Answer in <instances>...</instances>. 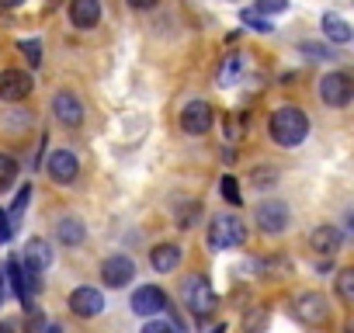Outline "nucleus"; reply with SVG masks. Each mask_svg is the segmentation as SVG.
<instances>
[{
	"instance_id": "f257e3e1",
	"label": "nucleus",
	"mask_w": 354,
	"mask_h": 333,
	"mask_svg": "<svg viewBox=\"0 0 354 333\" xmlns=\"http://www.w3.org/2000/svg\"><path fill=\"white\" fill-rule=\"evenodd\" d=\"M268 135H271L274 146L295 149V146H302L306 135H309V115H306L302 108H295V104L274 108L271 118H268Z\"/></svg>"
},
{
	"instance_id": "f03ea898",
	"label": "nucleus",
	"mask_w": 354,
	"mask_h": 333,
	"mask_svg": "<svg viewBox=\"0 0 354 333\" xmlns=\"http://www.w3.org/2000/svg\"><path fill=\"white\" fill-rule=\"evenodd\" d=\"M181 302L188 305V312H192L195 319H209V316L216 312V305H219L216 288H212V281H209L205 274H188V278L181 281Z\"/></svg>"
},
{
	"instance_id": "7ed1b4c3",
	"label": "nucleus",
	"mask_w": 354,
	"mask_h": 333,
	"mask_svg": "<svg viewBox=\"0 0 354 333\" xmlns=\"http://www.w3.org/2000/svg\"><path fill=\"white\" fill-rule=\"evenodd\" d=\"M247 240V222L240 216H216L209 222V247L212 250H233Z\"/></svg>"
},
{
	"instance_id": "20e7f679",
	"label": "nucleus",
	"mask_w": 354,
	"mask_h": 333,
	"mask_svg": "<svg viewBox=\"0 0 354 333\" xmlns=\"http://www.w3.org/2000/svg\"><path fill=\"white\" fill-rule=\"evenodd\" d=\"M319 101L326 108H347L354 101V77L344 73V70L323 73L319 77Z\"/></svg>"
},
{
	"instance_id": "39448f33",
	"label": "nucleus",
	"mask_w": 354,
	"mask_h": 333,
	"mask_svg": "<svg viewBox=\"0 0 354 333\" xmlns=\"http://www.w3.org/2000/svg\"><path fill=\"white\" fill-rule=\"evenodd\" d=\"M254 222L261 226V233H285L288 222H292V212L281 198H264L257 209H254Z\"/></svg>"
},
{
	"instance_id": "423d86ee",
	"label": "nucleus",
	"mask_w": 354,
	"mask_h": 333,
	"mask_svg": "<svg viewBox=\"0 0 354 333\" xmlns=\"http://www.w3.org/2000/svg\"><path fill=\"white\" fill-rule=\"evenodd\" d=\"M46 174L53 178V184H73L80 174V160L70 149H53L46 160Z\"/></svg>"
},
{
	"instance_id": "0eeeda50",
	"label": "nucleus",
	"mask_w": 354,
	"mask_h": 333,
	"mask_svg": "<svg viewBox=\"0 0 354 333\" xmlns=\"http://www.w3.org/2000/svg\"><path fill=\"white\" fill-rule=\"evenodd\" d=\"M32 91H35L32 73H25V70H0V101L18 104V101H25Z\"/></svg>"
},
{
	"instance_id": "6e6552de",
	"label": "nucleus",
	"mask_w": 354,
	"mask_h": 333,
	"mask_svg": "<svg viewBox=\"0 0 354 333\" xmlns=\"http://www.w3.org/2000/svg\"><path fill=\"white\" fill-rule=\"evenodd\" d=\"M53 115H56V122L59 125H66V129H77V125H84V101L73 94V91H56L53 94Z\"/></svg>"
},
{
	"instance_id": "1a4fd4ad",
	"label": "nucleus",
	"mask_w": 354,
	"mask_h": 333,
	"mask_svg": "<svg viewBox=\"0 0 354 333\" xmlns=\"http://www.w3.org/2000/svg\"><path fill=\"white\" fill-rule=\"evenodd\" d=\"M212 122H216V111L209 101H188L181 108V129L188 135H205L212 129Z\"/></svg>"
},
{
	"instance_id": "9d476101",
	"label": "nucleus",
	"mask_w": 354,
	"mask_h": 333,
	"mask_svg": "<svg viewBox=\"0 0 354 333\" xmlns=\"http://www.w3.org/2000/svg\"><path fill=\"white\" fill-rule=\"evenodd\" d=\"M295 316L306 323V326H323L330 319V305L319 292H302L295 298Z\"/></svg>"
},
{
	"instance_id": "9b49d317",
	"label": "nucleus",
	"mask_w": 354,
	"mask_h": 333,
	"mask_svg": "<svg viewBox=\"0 0 354 333\" xmlns=\"http://www.w3.org/2000/svg\"><path fill=\"white\" fill-rule=\"evenodd\" d=\"M21 267H25V274H42V271H49V267H53V247H49V240L32 236V240L25 243Z\"/></svg>"
},
{
	"instance_id": "f8f14e48",
	"label": "nucleus",
	"mask_w": 354,
	"mask_h": 333,
	"mask_svg": "<svg viewBox=\"0 0 354 333\" xmlns=\"http://www.w3.org/2000/svg\"><path fill=\"white\" fill-rule=\"evenodd\" d=\"M101 278H104L108 288H125V285L136 278V264H132V257H125V254H111V257L101 264Z\"/></svg>"
},
{
	"instance_id": "ddd939ff",
	"label": "nucleus",
	"mask_w": 354,
	"mask_h": 333,
	"mask_svg": "<svg viewBox=\"0 0 354 333\" xmlns=\"http://www.w3.org/2000/svg\"><path fill=\"white\" fill-rule=\"evenodd\" d=\"M70 309H73V316L91 319V316H97V312L104 309V295H101L94 285H80V288L70 292Z\"/></svg>"
},
{
	"instance_id": "4468645a",
	"label": "nucleus",
	"mask_w": 354,
	"mask_h": 333,
	"mask_svg": "<svg viewBox=\"0 0 354 333\" xmlns=\"http://www.w3.org/2000/svg\"><path fill=\"white\" fill-rule=\"evenodd\" d=\"M160 309H167V295L156 285H139L132 292V312L136 316H156Z\"/></svg>"
},
{
	"instance_id": "2eb2a0df",
	"label": "nucleus",
	"mask_w": 354,
	"mask_h": 333,
	"mask_svg": "<svg viewBox=\"0 0 354 333\" xmlns=\"http://www.w3.org/2000/svg\"><path fill=\"white\" fill-rule=\"evenodd\" d=\"M70 21L80 32L94 28L101 21V0H70Z\"/></svg>"
},
{
	"instance_id": "dca6fc26",
	"label": "nucleus",
	"mask_w": 354,
	"mask_h": 333,
	"mask_svg": "<svg viewBox=\"0 0 354 333\" xmlns=\"http://www.w3.org/2000/svg\"><path fill=\"white\" fill-rule=\"evenodd\" d=\"M181 257H185V250L177 247V243H156V247L149 250V264H153V271H160V274H170V271H177Z\"/></svg>"
},
{
	"instance_id": "f3484780",
	"label": "nucleus",
	"mask_w": 354,
	"mask_h": 333,
	"mask_svg": "<svg viewBox=\"0 0 354 333\" xmlns=\"http://www.w3.org/2000/svg\"><path fill=\"white\" fill-rule=\"evenodd\" d=\"M309 247H313L316 254H323V257H333V254L344 247V233H340L337 226H316L313 236H309Z\"/></svg>"
},
{
	"instance_id": "a211bd4d",
	"label": "nucleus",
	"mask_w": 354,
	"mask_h": 333,
	"mask_svg": "<svg viewBox=\"0 0 354 333\" xmlns=\"http://www.w3.org/2000/svg\"><path fill=\"white\" fill-rule=\"evenodd\" d=\"M247 66H250V59H247L243 53H230V56H223V63H219V87H236V84L243 80Z\"/></svg>"
},
{
	"instance_id": "6ab92c4d",
	"label": "nucleus",
	"mask_w": 354,
	"mask_h": 333,
	"mask_svg": "<svg viewBox=\"0 0 354 333\" xmlns=\"http://www.w3.org/2000/svg\"><path fill=\"white\" fill-rule=\"evenodd\" d=\"M319 25H323V35H326V39H330L333 46H344V42H351V39H354L351 25H347V21H344L340 15H333V11H326Z\"/></svg>"
},
{
	"instance_id": "aec40b11",
	"label": "nucleus",
	"mask_w": 354,
	"mask_h": 333,
	"mask_svg": "<svg viewBox=\"0 0 354 333\" xmlns=\"http://www.w3.org/2000/svg\"><path fill=\"white\" fill-rule=\"evenodd\" d=\"M56 240L63 243V247H80L84 240H87V226L80 222V219H73V216H66L59 226H56Z\"/></svg>"
},
{
	"instance_id": "412c9836",
	"label": "nucleus",
	"mask_w": 354,
	"mask_h": 333,
	"mask_svg": "<svg viewBox=\"0 0 354 333\" xmlns=\"http://www.w3.org/2000/svg\"><path fill=\"white\" fill-rule=\"evenodd\" d=\"M25 278H28V274H25L21 260H18V257H11V260H8V281H11L15 295H18L25 305H32V302H28V281H25Z\"/></svg>"
},
{
	"instance_id": "4be33fe9",
	"label": "nucleus",
	"mask_w": 354,
	"mask_h": 333,
	"mask_svg": "<svg viewBox=\"0 0 354 333\" xmlns=\"http://www.w3.org/2000/svg\"><path fill=\"white\" fill-rule=\"evenodd\" d=\"M18 171H21V166H18V160H15L11 153H4V149H0V191H8V188L18 181Z\"/></svg>"
},
{
	"instance_id": "5701e85b",
	"label": "nucleus",
	"mask_w": 354,
	"mask_h": 333,
	"mask_svg": "<svg viewBox=\"0 0 354 333\" xmlns=\"http://www.w3.org/2000/svg\"><path fill=\"white\" fill-rule=\"evenodd\" d=\"M198 216H202V205H198V202H185L181 209H177V226L192 229V226L198 222Z\"/></svg>"
},
{
	"instance_id": "b1692460",
	"label": "nucleus",
	"mask_w": 354,
	"mask_h": 333,
	"mask_svg": "<svg viewBox=\"0 0 354 333\" xmlns=\"http://www.w3.org/2000/svg\"><path fill=\"white\" fill-rule=\"evenodd\" d=\"M268 323H271V312H268V309H254V312L243 319V333H264Z\"/></svg>"
},
{
	"instance_id": "393cba45",
	"label": "nucleus",
	"mask_w": 354,
	"mask_h": 333,
	"mask_svg": "<svg viewBox=\"0 0 354 333\" xmlns=\"http://www.w3.org/2000/svg\"><path fill=\"white\" fill-rule=\"evenodd\" d=\"M337 295L344 302H354V267H347V271L337 274Z\"/></svg>"
},
{
	"instance_id": "a878e982",
	"label": "nucleus",
	"mask_w": 354,
	"mask_h": 333,
	"mask_svg": "<svg viewBox=\"0 0 354 333\" xmlns=\"http://www.w3.org/2000/svg\"><path fill=\"white\" fill-rule=\"evenodd\" d=\"M219 195H223L230 205H240V202H243V195H240V184H236V178H230V174L219 181Z\"/></svg>"
},
{
	"instance_id": "bb28decb",
	"label": "nucleus",
	"mask_w": 354,
	"mask_h": 333,
	"mask_svg": "<svg viewBox=\"0 0 354 333\" xmlns=\"http://www.w3.org/2000/svg\"><path fill=\"white\" fill-rule=\"evenodd\" d=\"M32 195H35V191H32V184H25V188H21V191L15 195V205H11V219H21V216H25V209H28Z\"/></svg>"
},
{
	"instance_id": "cd10ccee",
	"label": "nucleus",
	"mask_w": 354,
	"mask_h": 333,
	"mask_svg": "<svg viewBox=\"0 0 354 333\" xmlns=\"http://www.w3.org/2000/svg\"><path fill=\"white\" fill-rule=\"evenodd\" d=\"M274 181H278V171H274V166H268V163H261V171H254V178H250V184H257V188H268Z\"/></svg>"
},
{
	"instance_id": "c85d7f7f",
	"label": "nucleus",
	"mask_w": 354,
	"mask_h": 333,
	"mask_svg": "<svg viewBox=\"0 0 354 333\" xmlns=\"http://www.w3.org/2000/svg\"><path fill=\"white\" fill-rule=\"evenodd\" d=\"M288 11V0H257V15H281Z\"/></svg>"
},
{
	"instance_id": "c756f323",
	"label": "nucleus",
	"mask_w": 354,
	"mask_h": 333,
	"mask_svg": "<svg viewBox=\"0 0 354 333\" xmlns=\"http://www.w3.org/2000/svg\"><path fill=\"white\" fill-rule=\"evenodd\" d=\"M243 21H247L254 32H271V21H268V18H261L257 11H243Z\"/></svg>"
},
{
	"instance_id": "7c9ffc66",
	"label": "nucleus",
	"mask_w": 354,
	"mask_h": 333,
	"mask_svg": "<svg viewBox=\"0 0 354 333\" xmlns=\"http://www.w3.org/2000/svg\"><path fill=\"white\" fill-rule=\"evenodd\" d=\"M302 53H306L309 59H333V53H330L326 46H316V42H302Z\"/></svg>"
},
{
	"instance_id": "2f4dec72",
	"label": "nucleus",
	"mask_w": 354,
	"mask_h": 333,
	"mask_svg": "<svg viewBox=\"0 0 354 333\" xmlns=\"http://www.w3.org/2000/svg\"><path fill=\"white\" fill-rule=\"evenodd\" d=\"M21 53L28 56V63L35 66L39 59H42V46H39V39H28V42H21Z\"/></svg>"
},
{
	"instance_id": "473e14b6",
	"label": "nucleus",
	"mask_w": 354,
	"mask_h": 333,
	"mask_svg": "<svg viewBox=\"0 0 354 333\" xmlns=\"http://www.w3.org/2000/svg\"><path fill=\"white\" fill-rule=\"evenodd\" d=\"M11 233H15V219H11V212L0 209V243H8Z\"/></svg>"
},
{
	"instance_id": "72a5a7b5",
	"label": "nucleus",
	"mask_w": 354,
	"mask_h": 333,
	"mask_svg": "<svg viewBox=\"0 0 354 333\" xmlns=\"http://www.w3.org/2000/svg\"><path fill=\"white\" fill-rule=\"evenodd\" d=\"M142 333H177V330H174V323L153 319V323H146V326H142Z\"/></svg>"
},
{
	"instance_id": "f704fd0d",
	"label": "nucleus",
	"mask_w": 354,
	"mask_h": 333,
	"mask_svg": "<svg viewBox=\"0 0 354 333\" xmlns=\"http://www.w3.org/2000/svg\"><path fill=\"white\" fill-rule=\"evenodd\" d=\"M8 302V267H0V305Z\"/></svg>"
},
{
	"instance_id": "c9c22d12",
	"label": "nucleus",
	"mask_w": 354,
	"mask_h": 333,
	"mask_svg": "<svg viewBox=\"0 0 354 333\" xmlns=\"http://www.w3.org/2000/svg\"><path fill=\"white\" fill-rule=\"evenodd\" d=\"M129 4H132L136 11H153V8H156V0H129Z\"/></svg>"
},
{
	"instance_id": "e433bc0d",
	"label": "nucleus",
	"mask_w": 354,
	"mask_h": 333,
	"mask_svg": "<svg viewBox=\"0 0 354 333\" xmlns=\"http://www.w3.org/2000/svg\"><path fill=\"white\" fill-rule=\"evenodd\" d=\"M0 333H18V323H11V319H4V323H0Z\"/></svg>"
},
{
	"instance_id": "4c0bfd02",
	"label": "nucleus",
	"mask_w": 354,
	"mask_h": 333,
	"mask_svg": "<svg viewBox=\"0 0 354 333\" xmlns=\"http://www.w3.org/2000/svg\"><path fill=\"white\" fill-rule=\"evenodd\" d=\"M25 4V0H0V8H4V11H11V8H21Z\"/></svg>"
},
{
	"instance_id": "58836bf2",
	"label": "nucleus",
	"mask_w": 354,
	"mask_h": 333,
	"mask_svg": "<svg viewBox=\"0 0 354 333\" xmlns=\"http://www.w3.org/2000/svg\"><path fill=\"white\" fill-rule=\"evenodd\" d=\"M344 222H347V229H351V233H354V209H351V212H347V219H344Z\"/></svg>"
},
{
	"instance_id": "ea45409f",
	"label": "nucleus",
	"mask_w": 354,
	"mask_h": 333,
	"mask_svg": "<svg viewBox=\"0 0 354 333\" xmlns=\"http://www.w3.org/2000/svg\"><path fill=\"white\" fill-rule=\"evenodd\" d=\"M46 333H63V326H59V323H56V326H49V330H46Z\"/></svg>"
},
{
	"instance_id": "a19ab883",
	"label": "nucleus",
	"mask_w": 354,
	"mask_h": 333,
	"mask_svg": "<svg viewBox=\"0 0 354 333\" xmlns=\"http://www.w3.org/2000/svg\"><path fill=\"white\" fill-rule=\"evenodd\" d=\"M212 333H226V326H216V330H212Z\"/></svg>"
},
{
	"instance_id": "79ce46f5",
	"label": "nucleus",
	"mask_w": 354,
	"mask_h": 333,
	"mask_svg": "<svg viewBox=\"0 0 354 333\" xmlns=\"http://www.w3.org/2000/svg\"><path fill=\"white\" fill-rule=\"evenodd\" d=\"M347 333H354V326H351V330H347Z\"/></svg>"
}]
</instances>
